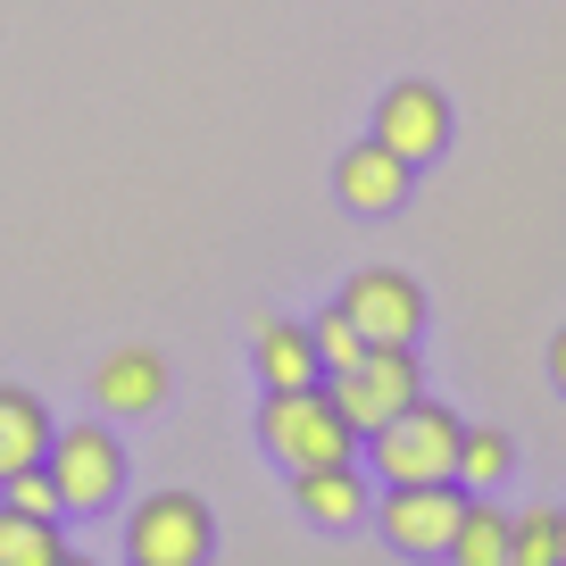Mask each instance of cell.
I'll list each match as a JSON object with an SVG mask.
<instances>
[{
    "mask_svg": "<svg viewBox=\"0 0 566 566\" xmlns=\"http://www.w3.org/2000/svg\"><path fill=\"white\" fill-rule=\"evenodd\" d=\"M459 509H467L459 475H442V483H384V500H367V525H384V542L408 549V558H442L450 533H459Z\"/></svg>",
    "mask_w": 566,
    "mask_h": 566,
    "instance_id": "277c9868",
    "label": "cell"
},
{
    "mask_svg": "<svg viewBox=\"0 0 566 566\" xmlns=\"http://www.w3.org/2000/svg\"><path fill=\"white\" fill-rule=\"evenodd\" d=\"M549 384L566 391V325H558V334H549Z\"/></svg>",
    "mask_w": 566,
    "mask_h": 566,
    "instance_id": "ffe728a7",
    "label": "cell"
},
{
    "mask_svg": "<svg viewBox=\"0 0 566 566\" xmlns=\"http://www.w3.org/2000/svg\"><path fill=\"white\" fill-rule=\"evenodd\" d=\"M51 408H42V391H25V384H0V483L18 475V467H34V459H51Z\"/></svg>",
    "mask_w": 566,
    "mask_h": 566,
    "instance_id": "4fadbf2b",
    "label": "cell"
},
{
    "mask_svg": "<svg viewBox=\"0 0 566 566\" xmlns=\"http://www.w3.org/2000/svg\"><path fill=\"white\" fill-rule=\"evenodd\" d=\"M92 400H101L108 417H150V408L167 400V358H159V350H142V342L108 350L101 367H92Z\"/></svg>",
    "mask_w": 566,
    "mask_h": 566,
    "instance_id": "8fae6325",
    "label": "cell"
},
{
    "mask_svg": "<svg viewBox=\"0 0 566 566\" xmlns=\"http://www.w3.org/2000/svg\"><path fill=\"white\" fill-rule=\"evenodd\" d=\"M549 542H558V566H566V509L549 516Z\"/></svg>",
    "mask_w": 566,
    "mask_h": 566,
    "instance_id": "44dd1931",
    "label": "cell"
},
{
    "mask_svg": "<svg viewBox=\"0 0 566 566\" xmlns=\"http://www.w3.org/2000/svg\"><path fill=\"white\" fill-rule=\"evenodd\" d=\"M217 516L200 492H142V509L125 516V558L134 566H209Z\"/></svg>",
    "mask_w": 566,
    "mask_h": 566,
    "instance_id": "3957f363",
    "label": "cell"
},
{
    "mask_svg": "<svg viewBox=\"0 0 566 566\" xmlns=\"http://www.w3.org/2000/svg\"><path fill=\"white\" fill-rule=\"evenodd\" d=\"M250 367H259V384H266V391L325 384L317 342H308V325H292V317H259V325H250Z\"/></svg>",
    "mask_w": 566,
    "mask_h": 566,
    "instance_id": "7c38bea8",
    "label": "cell"
},
{
    "mask_svg": "<svg viewBox=\"0 0 566 566\" xmlns=\"http://www.w3.org/2000/svg\"><path fill=\"white\" fill-rule=\"evenodd\" d=\"M442 558H459V566H509V509H492V500L475 492L459 509V533H450Z\"/></svg>",
    "mask_w": 566,
    "mask_h": 566,
    "instance_id": "9a60e30c",
    "label": "cell"
},
{
    "mask_svg": "<svg viewBox=\"0 0 566 566\" xmlns=\"http://www.w3.org/2000/svg\"><path fill=\"white\" fill-rule=\"evenodd\" d=\"M308 342H317V367H325V375H342V367H358V358H367V334L350 325V308H342V301L308 317Z\"/></svg>",
    "mask_w": 566,
    "mask_h": 566,
    "instance_id": "e0dca14e",
    "label": "cell"
},
{
    "mask_svg": "<svg viewBox=\"0 0 566 566\" xmlns=\"http://www.w3.org/2000/svg\"><path fill=\"white\" fill-rule=\"evenodd\" d=\"M292 500H301L308 525L342 533V525H367V475H358V459H325V467H292Z\"/></svg>",
    "mask_w": 566,
    "mask_h": 566,
    "instance_id": "30bf717a",
    "label": "cell"
},
{
    "mask_svg": "<svg viewBox=\"0 0 566 566\" xmlns=\"http://www.w3.org/2000/svg\"><path fill=\"white\" fill-rule=\"evenodd\" d=\"M375 142H384V150H400L408 167L442 159V150H450V101L424 84V75H400V84L375 101Z\"/></svg>",
    "mask_w": 566,
    "mask_h": 566,
    "instance_id": "52a82bcc",
    "label": "cell"
},
{
    "mask_svg": "<svg viewBox=\"0 0 566 566\" xmlns=\"http://www.w3.org/2000/svg\"><path fill=\"white\" fill-rule=\"evenodd\" d=\"M0 566H67L59 516H34V509H9V500H0Z\"/></svg>",
    "mask_w": 566,
    "mask_h": 566,
    "instance_id": "5bb4252c",
    "label": "cell"
},
{
    "mask_svg": "<svg viewBox=\"0 0 566 566\" xmlns=\"http://www.w3.org/2000/svg\"><path fill=\"white\" fill-rule=\"evenodd\" d=\"M325 391H334V408L350 417V433L367 442L384 417H400V408L417 400V342H367V358L342 367Z\"/></svg>",
    "mask_w": 566,
    "mask_h": 566,
    "instance_id": "8992f818",
    "label": "cell"
},
{
    "mask_svg": "<svg viewBox=\"0 0 566 566\" xmlns=\"http://www.w3.org/2000/svg\"><path fill=\"white\" fill-rule=\"evenodd\" d=\"M408 176L417 167L400 159V150H384V142H350L342 150V167H334V192H342V209H358V217H384V209H400L408 200Z\"/></svg>",
    "mask_w": 566,
    "mask_h": 566,
    "instance_id": "9c48e42d",
    "label": "cell"
},
{
    "mask_svg": "<svg viewBox=\"0 0 566 566\" xmlns=\"http://www.w3.org/2000/svg\"><path fill=\"white\" fill-rule=\"evenodd\" d=\"M259 442L275 450L283 467H325V459H358V433L350 417L334 408L325 384H292V391H266L259 400Z\"/></svg>",
    "mask_w": 566,
    "mask_h": 566,
    "instance_id": "7a4b0ae2",
    "label": "cell"
},
{
    "mask_svg": "<svg viewBox=\"0 0 566 566\" xmlns=\"http://www.w3.org/2000/svg\"><path fill=\"white\" fill-rule=\"evenodd\" d=\"M51 483H59V500H67L75 516H101V509H117V492H125V442L108 433V424H59L51 433Z\"/></svg>",
    "mask_w": 566,
    "mask_h": 566,
    "instance_id": "5b68a950",
    "label": "cell"
},
{
    "mask_svg": "<svg viewBox=\"0 0 566 566\" xmlns=\"http://www.w3.org/2000/svg\"><path fill=\"white\" fill-rule=\"evenodd\" d=\"M0 492H9V509H34V516H67V500H59V483H51V467H18V475L0 483Z\"/></svg>",
    "mask_w": 566,
    "mask_h": 566,
    "instance_id": "ac0fdd59",
    "label": "cell"
},
{
    "mask_svg": "<svg viewBox=\"0 0 566 566\" xmlns=\"http://www.w3.org/2000/svg\"><path fill=\"white\" fill-rule=\"evenodd\" d=\"M342 308H350V325L367 342H417L424 334V292L400 266H358V275L342 283Z\"/></svg>",
    "mask_w": 566,
    "mask_h": 566,
    "instance_id": "ba28073f",
    "label": "cell"
},
{
    "mask_svg": "<svg viewBox=\"0 0 566 566\" xmlns=\"http://www.w3.org/2000/svg\"><path fill=\"white\" fill-rule=\"evenodd\" d=\"M459 433H467V424L450 417L442 400H424V391H417L400 417H384L367 433V467L384 483H442V475H459Z\"/></svg>",
    "mask_w": 566,
    "mask_h": 566,
    "instance_id": "6da1fadb",
    "label": "cell"
},
{
    "mask_svg": "<svg viewBox=\"0 0 566 566\" xmlns=\"http://www.w3.org/2000/svg\"><path fill=\"white\" fill-rule=\"evenodd\" d=\"M509 467H516V450H509V433H500V424H475V433H459V483H467V492L500 483Z\"/></svg>",
    "mask_w": 566,
    "mask_h": 566,
    "instance_id": "2e32d148",
    "label": "cell"
},
{
    "mask_svg": "<svg viewBox=\"0 0 566 566\" xmlns=\"http://www.w3.org/2000/svg\"><path fill=\"white\" fill-rule=\"evenodd\" d=\"M509 566H558V542H549V516H509Z\"/></svg>",
    "mask_w": 566,
    "mask_h": 566,
    "instance_id": "d6986e66",
    "label": "cell"
}]
</instances>
